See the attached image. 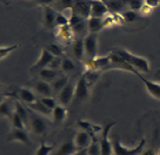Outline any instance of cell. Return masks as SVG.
Masks as SVG:
<instances>
[{
	"instance_id": "cell-6",
	"label": "cell",
	"mask_w": 160,
	"mask_h": 155,
	"mask_svg": "<svg viewBox=\"0 0 160 155\" xmlns=\"http://www.w3.org/2000/svg\"><path fill=\"white\" fill-rule=\"evenodd\" d=\"M85 54L87 60H94L98 58V34H88L84 38Z\"/></svg>"
},
{
	"instance_id": "cell-3",
	"label": "cell",
	"mask_w": 160,
	"mask_h": 155,
	"mask_svg": "<svg viewBox=\"0 0 160 155\" xmlns=\"http://www.w3.org/2000/svg\"><path fill=\"white\" fill-rule=\"evenodd\" d=\"M6 95H8L10 98H13L14 100L22 102L26 106L32 105L35 101L39 100L34 90L28 88V87H17L13 92H11L10 94H2V96H6Z\"/></svg>"
},
{
	"instance_id": "cell-15",
	"label": "cell",
	"mask_w": 160,
	"mask_h": 155,
	"mask_svg": "<svg viewBox=\"0 0 160 155\" xmlns=\"http://www.w3.org/2000/svg\"><path fill=\"white\" fill-rule=\"evenodd\" d=\"M32 90H34L37 94L40 95V98L44 96H52L53 95V90L51 87V84L46 82V81L38 79L32 82Z\"/></svg>"
},
{
	"instance_id": "cell-28",
	"label": "cell",
	"mask_w": 160,
	"mask_h": 155,
	"mask_svg": "<svg viewBox=\"0 0 160 155\" xmlns=\"http://www.w3.org/2000/svg\"><path fill=\"white\" fill-rule=\"evenodd\" d=\"M11 120V126L12 128H15V129H26V122L22 120V118L20 116L17 112H14V114L12 115Z\"/></svg>"
},
{
	"instance_id": "cell-38",
	"label": "cell",
	"mask_w": 160,
	"mask_h": 155,
	"mask_svg": "<svg viewBox=\"0 0 160 155\" xmlns=\"http://www.w3.org/2000/svg\"><path fill=\"white\" fill-rule=\"evenodd\" d=\"M137 18H138V13L137 12H134V11H125L124 13H122V19L126 21H130V22H132V21H135L137 20Z\"/></svg>"
},
{
	"instance_id": "cell-40",
	"label": "cell",
	"mask_w": 160,
	"mask_h": 155,
	"mask_svg": "<svg viewBox=\"0 0 160 155\" xmlns=\"http://www.w3.org/2000/svg\"><path fill=\"white\" fill-rule=\"evenodd\" d=\"M141 155H159V152L155 149V148H148V149L144 150Z\"/></svg>"
},
{
	"instance_id": "cell-1",
	"label": "cell",
	"mask_w": 160,
	"mask_h": 155,
	"mask_svg": "<svg viewBox=\"0 0 160 155\" xmlns=\"http://www.w3.org/2000/svg\"><path fill=\"white\" fill-rule=\"evenodd\" d=\"M114 52L118 53L138 73H150V62L146 58L133 54L132 52L125 50V48H117V50H114Z\"/></svg>"
},
{
	"instance_id": "cell-37",
	"label": "cell",
	"mask_w": 160,
	"mask_h": 155,
	"mask_svg": "<svg viewBox=\"0 0 160 155\" xmlns=\"http://www.w3.org/2000/svg\"><path fill=\"white\" fill-rule=\"evenodd\" d=\"M127 4V8H130L131 11H134V12H138V11H141V8L145 5V1H126Z\"/></svg>"
},
{
	"instance_id": "cell-21",
	"label": "cell",
	"mask_w": 160,
	"mask_h": 155,
	"mask_svg": "<svg viewBox=\"0 0 160 155\" xmlns=\"http://www.w3.org/2000/svg\"><path fill=\"white\" fill-rule=\"evenodd\" d=\"M72 53L75 60H82L84 55H85V46H84V38H77L73 42L72 47Z\"/></svg>"
},
{
	"instance_id": "cell-24",
	"label": "cell",
	"mask_w": 160,
	"mask_h": 155,
	"mask_svg": "<svg viewBox=\"0 0 160 155\" xmlns=\"http://www.w3.org/2000/svg\"><path fill=\"white\" fill-rule=\"evenodd\" d=\"M73 35H74V32L72 31L70 25L64 26L61 28H58V36H59V39L62 40L64 42H66V44H70L71 41L73 40V38H74Z\"/></svg>"
},
{
	"instance_id": "cell-27",
	"label": "cell",
	"mask_w": 160,
	"mask_h": 155,
	"mask_svg": "<svg viewBox=\"0 0 160 155\" xmlns=\"http://www.w3.org/2000/svg\"><path fill=\"white\" fill-rule=\"evenodd\" d=\"M61 70L66 74H72L75 70V62L70 56H62L61 60Z\"/></svg>"
},
{
	"instance_id": "cell-43",
	"label": "cell",
	"mask_w": 160,
	"mask_h": 155,
	"mask_svg": "<svg viewBox=\"0 0 160 155\" xmlns=\"http://www.w3.org/2000/svg\"><path fill=\"white\" fill-rule=\"evenodd\" d=\"M75 155H87V149L85 150H79Z\"/></svg>"
},
{
	"instance_id": "cell-5",
	"label": "cell",
	"mask_w": 160,
	"mask_h": 155,
	"mask_svg": "<svg viewBox=\"0 0 160 155\" xmlns=\"http://www.w3.org/2000/svg\"><path fill=\"white\" fill-rule=\"evenodd\" d=\"M30 127L34 134L40 135V136H45L48 130L45 119L40 114L32 112V110H30Z\"/></svg>"
},
{
	"instance_id": "cell-10",
	"label": "cell",
	"mask_w": 160,
	"mask_h": 155,
	"mask_svg": "<svg viewBox=\"0 0 160 155\" xmlns=\"http://www.w3.org/2000/svg\"><path fill=\"white\" fill-rule=\"evenodd\" d=\"M92 139H93V136L88 132H86L84 129H80L74 135L73 141H74V145L78 148V150H85L92 143Z\"/></svg>"
},
{
	"instance_id": "cell-9",
	"label": "cell",
	"mask_w": 160,
	"mask_h": 155,
	"mask_svg": "<svg viewBox=\"0 0 160 155\" xmlns=\"http://www.w3.org/2000/svg\"><path fill=\"white\" fill-rule=\"evenodd\" d=\"M90 94V90H88V84L86 80L85 75L80 76L79 80L77 81L75 85V96H74V102H81V101L86 100Z\"/></svg>"
},
{
	"instance_id": "cell-14",
	"label": "cell",
	"mask_w": 160,
	"mask_h": 155,
	"mask_svg": "<svg viewBox=\"0 0 160 155\" xmlns=\"http://www.w3.org/2000/svg\"><path fill=\"white\" fill-rule=\"evenodd\" d=\"M79 150L75 147L74 141L68 139L65 140L60 146L57 147V149L53 150L51 155H75Z\"/></svg>"
},
{
	"instance_id": "cell-4",
	"label": "cell",
	"mask_w": 160,
	"mask_h": 155,
	"mask_svg": "<svg viewBox=\"0 0 160 155\" xmlns=\"http://www.w3.org/2000/svg\"><path fill=\"white\" fill-rule=\"evenodd\" d=\"M114 125L115 121H110L102 127V132H101V135L99 138L101 155H112V153H113V143L110 140L108 135H110L111 129Z\"/></svg>"
},
{
	"instance_id": "cell-26",
	"label": "cell",
	"mask_w": 160,
	"mask_h": 155,
	"mask_svg": "<svg viewBox=\"0 0 160 155\" xmlns=\"http://www.w3.org/2000/svg\"><path fill=\"white\" fill-rule=\"evenodd\" d=\"M68 82H70V81H68V78H67L66 75H59L53 82H51V87H52L53 93H58V94H59L60 92L62 90V88H64Z\"/></svg>"
},
{
	"instance_id": "cell-13",
	"label": "cell",
	"mask_w": 160,
	"mask_h": 155,
	"mask_svg": "<svg viewBox=\"0 0 160 155\" xmlns=\"http://www.w3.org/2000/svg\"><path fill=\"white\" fill-rule=\"evenodd\" d=\"M72 12L79 15L81 19L88 20L91 18V1H74Z\"/></svg>"
},
{
	"instance_id": "cell-31",
	"label": "cell",
	"mask_w": 160,
	"mask_h": 155,
	"mask_svg": "<svg viewBox=\"0 0 160 155\" xmlns=\"http://www.w3.org/2000/svg\"><path fill=\"white\" fill-rule=\"evenodd\" d=\"M87 155H101V149H100V141L98 136H93L92 143L87 148Z\"/></svg>"
},
{
	"instance_id": "cell-18",
	"label": "cell",
	"mask_w": 160,
	"mask_h": 155,
	"mask_svg": "<svg viewBox=\"0 0 160 155\" xmlns=\"http://www.w3.org/2000/svg\"><path fill=\"white\" fill-rule=\"evenodd\" d=\"M57 11L51 7L46 6L44 7V26L47 30H54L55 28V19H57Z\"/></svg>"
},
{
	"instance_id": "cell-20",
	"label": "cell",
	"mask_w": 160,
	"mask_h": 155,
	"mask_svg": "<svg viewBox=\"0 0 160 155\" xmlns=\"http://www.w3.org/2000/svg\"><path fill=\"white\" fill-rule=\"evenodd\" d=\"M105 27V20L100 18H90L87 20V30L90 34H98Z\"/></svg>"
},
{
	"instance_id": "cell-39",
	"label": "cell",
	"mask_w": 160,
	"mask_h": 155,
	"mask_svg": "<svg viewBox=\"0 0 160 155\" xmlns=\"http://www.w3.org/2000/svg\"><path fill=\"white\" fill-rule=\"evenodd\" d=\"M61 60H62V58H58V56H54V59L52 60V62L50 64V67L51 70H61Z\"/></svg>"
},
{
	"instance_id": "cell-41",
	"label": "cell",
	"mask_w": 160,
	"mask_h": 155,
	"mask_svg": "<svg viewBox=\"0 0 160 155\" xmlns=\"http://www.w3.org/2000/svg\"><path fill=\"white\" fill-rule=\"evenodd\" d=\"M145 4L147 6H150L151 8H154L155 6L160 5V1H145Z\"/></svg>"
},
{
	"instance_id": "cell-33",
	"label": "cell",
	"mask_w": 160,
	"mask_h": 155,
	"mask_svg": "<svg viewBox=\"0 0 160 155\" xmlns=\"http://www.w3.org/2000/svg\"><path fill=\"white\" fill-rule=\"evenodd\" d=\"M20 44H14V45H1V47H0V59L1 60H4L7 55H10L11 53H13L15 50H18L20 47Z\"/></svg>"
},
{
	"instance_id": "cell-42",
	"label": "cell",
	"mask_w": 160,
	"mask_h": 155,
	"mask_svg": "<svg viewBox=\"0 0 160 155\" xmlns=\"http://www.w3.org/2000/svg\"><path fill=\"white\" fill-rule=\"evenodd\" d=\"M154 79H155V81H157V82H159V84H160V70H158L157 72H155Z\"/></svg>"
},
{
	"instance_id": "cell-29",
	"label": "cell",
	"mask_w": 160,
	"mask_h": 155,
	"mask_svg": "<svg viewBox=\"0 0 160 155\" xmlns=\"http://www.w3.org/2000/svg\"><path fill=\"white\" fill-rule=\"evenodd\" d=\"M105 5L108 8V12H113V13H118L121 12L122 8L127 6L126 1H104Z\"/></svg>"
},
{
	"instance_id": "cell-30",
	"label": "cell",
	"mask_w": 160,
	"mask_h": 155,
	"mask_svg": "<svg viewBox=\"0 0 160 155\" xmlns=\"http://www.w3.org/2000/svg\"><path fill=\"white\" fill-rule=\"evenodd\" d=\"M54 148V145H48V143H46L45 141H41L39 147L37 148V152H35L34 155H51L53 153Z\"/></svg>"
},
{
	"instance_id": "cell-8",
	"label": "cell",
	"mask_w": 160,
	"mask_h": 155,
	"mask_svg": "<svg viewBox=\"0 0 160 155\" xmlns=\"http://www.w3.org/2000/svg\"><path fill=\"white\" fill-rule=\"evenodd\" d=\"M53 59H54V55L52 54L46 47L42 48L41 52H40L39 59L33 64V66L31 67V70H38L39 72V70H44V68H47Z\"/></svg>"
},
{
	"instance_id": "cell-2",
	"label": "cell",
	"mask_w": 160,
	"mask_h": 155,
	"mask_svg": "<svg viewBox=\"0 0 160 155\" xmlns=\"http://www.w3.org/2000/svg\"><path fill=\"white\" fill-rule=\"evenodd\" d=\"M112 143H113V153H114V155H138L144 152L146 140L144 138H141L139 142L132 148L122 145L118 138H114Z\"/></svg>"
},
{
	"instance_id": "cell-11",
	"label": "cell",
	"mask_w": 160,
	"mask_h": 155,
	"mask_svg": "<svg viewBox=\"0 0 160 155\" xmlns=\"http://www.w3.org/2000/svg\"><path fill=\"white\" fill-rule=\"evenodd\" d=\"M70 26L72 31L74 32V35H78V38H84L81 35L85 32V27H87V20L81 19L79 15H77L74 12H72L70 18Z\"/></svg>"
},
{
	"instance_id": "cell-34",
	"label": "cell",
	"mask_w": 160,
	"mask_h": 155,
	"mask_svg": "<svg viewBox=\"0 0 160 155\" xmlns=\"http://www.w3.org/2000/svg\"><path fill=\"white\" fill-rule=\"evenodd\" d=\"M67 25H70V18H67L65 13L58 12L57 13V19H55V28H61V27Z\"/></svg>"
},
{
	"instance_id": "cell-7",
	"label": "cell",
	"mask_w": 160,
	"mask_h": 155,
	"mask_svg": "<svg viewBox=\"0 0 160 155\" xmlns=\"http://www.w3.org/2000/svg\"><path fill=\"white\" fill-rule=\"evenodd\" d=\"M75 85L73 82H68L67 85L62 88V90L58 94V101H59V105L67 107L71 105L72 101H74L75 96Z\"/></svg>"
},
{
	"instance_id": "cell-17",
	"label": "cell",
	"mask_w": 160,
	"mask_h": 155,
	"mask_svg": "<svg viewBox=\"0 0 160 155\" xmlns=\"http://www.w3.org/2000/svg\"><path fill=\"white\" fill-rule=\"evenodd\" d=\"M138 78L145 84V87H146V90H147V92H148V94H150L151 96H153L154 99H157V100H160V84L159 82H157L155 80L154 81L148 80V79H146L145 76H142L141 74H140Z\"/></svg>"
},
{
	"instance_id": "cell-16",
	"label": "cell",
	"mask_w": 160,
	"mask_h": 155,
	"mask_svg": "<svg viewBox=\"0 0 160 155\" xmlns=\"http://www.w3.org/2000/svg\"><path fill=\"white\" fill-rule=\"evenodd\" d=\"M108 8L105 5L104 1H91V18H100L104 19V17L107 14Z\"/></svg>"
},
{
	"instance_id": "cell-35",
	"label": "cell",
	"mask_w": 160,
	"mask_h": 155,
	"mask_svg": "<svg viewBox=\"0 0 160 155\" xmlns=\"http://www.w3.org/2000/svg\"><path fill=\"white\" fill-rule=\"evenodd\" d=\"M47 50L50 51L52 54L54 55V56H58V58H62L61 55L64 54V48L59 45V44H54V42H52L50 45L46 47Z\"/></svg>"
},
{
	"instance_id": "cell-12",
	"label": "cell",
	"mask_w": 160,
	"mask_h": 155,
	"mask_svg": "<svg viewBox=\"0 0 160 155\" xmlns=\"http://www.w3.org/2000/svg\"><path fill=\"white\" fill-rule=\"evenodd\" d=\"M20 142V143H24L26 146H31V139L26 129H15L12 128L11 132L7 134V142Z\"/></svg>"
},
{
	"instance_id": "cell-25",
	"label": "cell",
	"mask_w": 160,
	"mask_h": 155,
	"mask_svg": "<svg viewBox=\"0 0 160 155\" xmlns=\"http://www.w3.org/2000/svg\"><path fill=\"white\" fill-rule=\"evenodd\" d=\"M28 109L32 110V112H35V113H38L40 115H45V116H48V115H52V110H50L47 107H46L42 102L40 100L35 101L34 104H32V105H28Z\"/></svg>"
},
{
	"instance_id": "cell-22",
	"label": "cell",
	"mask_w": 160,
	"mask_h": 155,
	"mask_svg": "<svg viewBox=\"0 0 160 155\" xmlns=\"http://www.w3.org/2000/svg\"><path fill=\"white\" fill-rule=\"evenodd\" d=\"M78 126L80 127V129H84L86 132H88L92 136H97V134L99 132H102V127H100L98 125H94L87 120H79L78 121Z\"/></svg>"
},
{
	"instance_id": "cell-19",
	"label": "cell",
	"mask_w": 160,
	"mask_h": 155,
	"mask_svg": "<svg viewBox=\"0 0 160 155\" xmlns=\"http://www.w3.org/2000/svg\"><path fill=\"white\" fill-rule=\"evenodd\" d=\"M51 116H52L53 124L60 125V124L64 122V120H65L66 116H67V108L58 104V105L52 109V115H51Z\"/></svg>"
},
{
	"instance_id": "cell-32",
	"label": "cell",
	"mask_w": 160,
	"mask_h": 155,
	"mask_svg": "<svg viewBox=\"0 0 160 155\" xmlns=\"http://www.w3.org/2000/svg\"><path fill=\"white\" fill-rule=\"evenodd\" d=\"M14 112H15V109H12V108H11L8 101H6L5 99L2 98V102H1V106H0V114H1V116L11 119L12 115L14 114Z\"/></svg>"
},
{
	"instance_id": "cell-23",
	"label": "cell",
	"mask_w": 160,
	"mask_h": 155,
	"mask_svg": "<svg viewBox=\"0 0 160 155\" xmlns=\"http://www.w3.org/2000/svg\"><path fill=\"white\" fill-rule=\"evenodd\" d=\"M39 79H41V80L46 81V82H48V84H51V82H53V81L59 76V72L58 70H51L50 67H47V68H44V70H39Z\"/></svg>"
},
{
	"instance_id": "cell-36",
	"label": "cell",
	"mask_w": 160,
	"mask_h": 155,
	"mask_svg": "<svg viewBox=\"0 0 160 155\" xmlns=\"http://www.w3.org/2000/svg\"><path fill=\"white\" fill-rule=\"evenodd\" d=\"M39 100L41 101V102H42V104H44V105H45L50 110H52L55 106L58 105L53 96H44V98H40Z\"/></svg>"
}]
</instances>
